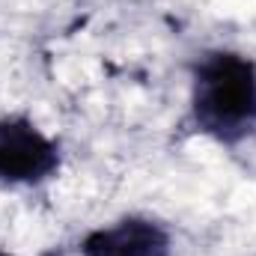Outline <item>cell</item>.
<instances>
[{"label": "cell", "mask_w": 256, "mask_h": 256, "mask_svg": "<svg viewBox=\"0 0 256 256\" xmlns=\"http://www.w3.org/2000/svg\"><path fill=\"white\" fill-rule=\"evenodd\" d=\"M188 114L191 126L220 146L256 137V60L232 48L202 51L191 66Z\"/></svg>", "instance_id": "cell-1"}, {"label": "cell", "mask_w": 256, "mask_h": 256, "mask_svg": "<svg viewBox=\"0 0 256 256\" xmlns=\"http://www.w3.org/2000/svg\"><path fill=\"white\" fill-rule=\"evenodd\" d=\"M63 167L60 143L27 114L0 116V188H36Z\"/></svg>", "instance_id": "cell-2"}, {"label": "cell", "mask_w": 256, "mask_h": 256, "mask_svg": "<svg viewBox=\"0 0 256 256\" xmlns=\"http://www.w3.org/2000/svg\"><path fill=\"white\" fill-rule=\"evenodd\" d=\"M78 250L80 256H173V232L149 214H126L90 230Z\"/></svg>", "instance_id": "cell-3"}, {"label": "cell", "mask_w": 256, "mask_h": 256, "mask_svg": "<svg viewBox=\"0 0 256 256\" xmlns=\"http://www.w3.org/2000/svg\"><path fill=\"white\" fill-rule=\"evenodd\" d=\"M0 256H15V254H9V250H0Z\"/></svg>", "instance_id": "cell-4"}]
</instances>
